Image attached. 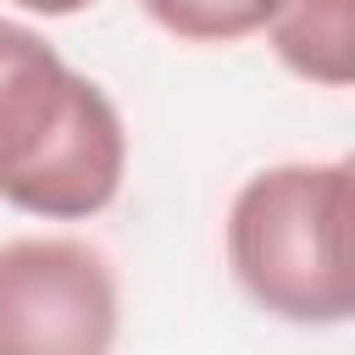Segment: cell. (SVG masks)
<instances>
[{"label":"cell","mask_w":355,"mask_h":355,"mask_svg":"<svg viewBox=\"0 0 355 355\" xmlns=\"http://www.w3.org/2000/svg\"><path fill=\"white\" fill-rule=\"evenodd\" d=\"M122 172L128 133L111 94L44 33L0 17V200L44 222H83L116 200Z\"/></svg>","instance_id":"cell-1"},{"label":"cell","mask_w":355,"mask_h":355,"mask_svg":"<svg viewBox=\"0 0 355 355\" xmlns=\"http://www.w3.org/2000/svg\"><path fill=\"white\" fill-rule=\"evenodd\" d=\"M227 266L277 322H355V150L255 172L227 205Z\"/></svg>","instance_id":"cell-2"},{"label":"cell","mask_w":355,"mask_h":355,"mask_svg":"<svg viewBox=\"0 0 355 355\" xmlns=\"http://www.w3.org/2000/svg\"><path fill=\"white\" fill-rule=\"evenodd\" d=\"M116 277L83 239L0 244V355H111Z\"/></svg>","instance_id":"cell-3"},{"label":"cell","mask_w":355,"mask_h":355,"mask_svg":"<svg viewBox=\"0 0 355 355\" xmlns=\"http://www.w3.org/2000/svg\"><path fill=\"white\" fill-rule=\"evenodd\" d=\"M266 39L294 78L355 89V0H283Z\"/></svg>","instance_id":"cell-4"},{"label":"cell","mask_w":355,"mask_h":355,"mask_svg":"<svg viewBox=\"0 0 355 355\" xmlns=\"http://www.w3.org/2000/svg\"><path fill=\"white\" fill-rule=\"evenodd\" d=\"M144 17L183 44H233L277 17L283 0H139Z\"/></svg>","instance_id":"cell-5"},{"label":"cell","mask_w":355,"mask_h":355,"mask_svg":"<svg viewBox=\"0 0 355 355\" xmlns=\"http://www.w3.org/2000/svg\"><path fill=\"white\" fill-rule=\"evenodd\" d=\"M11 6H22V11H33V17H78V11H89L94 0H11Z\"/></svg>","instance_id":"cell-6"}]
</instances>
